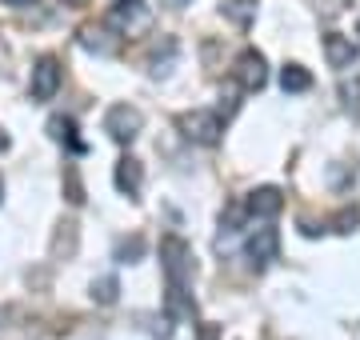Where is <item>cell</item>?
Returning a JSON list of instances; mask_svg holds the SVG:
<instances>
[{
	"instance_id": "1",
	"label": "cell",
	"mask_w": 360,
	"mask_h": 340,
	"mask_svg": "<svg viewBox=\"0 0 360 340\" xmlns=\"http://www.w3.org/2000/svg\"><path fill=\"white\" fill-rule=\"evenodd\" d=\"M160 268H165V280H168V313L193 316L196 304H193V296H188V285H193V276H196V261H193L188 240L165 236V240H160Z\"/></svg>"
},
{
	"instance_id": "2",
	"label": "cell",
	"mask_w": 360,
	"mask_h": 340,
	"mask_svg": "<svg viewBox=\"0 0 360 340\" xmlns=\"http://www.w3.org/2000/svg\"><path fill=\"white\" fill-rule=\"evenodd\" d=\"M176 129H180V136H184V140L212 148V144L220 140L224 124H220V112H205V108H196V112H180V117H176Z\"/></svg>"
},
{
	"instance_id": "3",
	"label": "cell",
	"mask_w": 360,
	"mask_h": 340,
	"mask_svg": "<svg viewBox=\"0 0 360 340\" xmlns=\"http://www.w3.org/2000/svg\"><path fill=\"white\" fill-rule=\"evenodd\" d=\"M232 80H236L240 92H260L269 84V65H264V56H260L257 48H245V53L232 60Z\"/></svg>"
},
{
	"instance_id": "4",
	"label": "cell",
	"mask_w": 360,
	"mask_h": 340,
	"mask_svg": "<svg viewBox=\"0 0 360 340\" xmlns=\"http://www.w3.org/2000/svg\"><path fill=\"white\" fill-rule=\"evenodd\" d=\"M141 129H144L141 108H132V105H112L108 112H104V132H108L116 144H132L136 136H141Z\"/></svg>"
},
{
	"instance_id": "5",
	"label": "cell",
	"mask_w": 360,
	"mask_h": 340,
	"mask_svg": "<svg viewBox=\"0 0 360 340\" xmlns=\"http://www.w3.org/2000/svg\"><path fill=\"white\" fill-rule=\"evenodd\" d=\"M60 60L56 56H40L37 65H32V80H28V92H32V100H52L56 92H60Z\"/></svg>"
},
{
	"instance_id": "6",
	"label": "cell",
	"mask_w": 360,
	"mask_h": 340,
	"mask_svg": "<svg viewBox=\"0 0 360 340\" xmlns=\"http://www.w3.org/2000/svg\"><path fill=\"white\" fill-rule=\"evenodd\" d=\"M245 252H248V264H252V268H269L272 261H276V252H281V233H276V228H269V224H264V228H257V233L248 236V244H245Z\"/></svg>"
},
{
	"instance_id": "7",
	"label": "cell",
	"mask_w": 360,
	"mask_h": 340,
	"mask_svg": "<svg viewBox=\"0 0 360 340\" xmlns=\"http://www.w3.org/2000/svg\"><path fill=\"white\" fill-rule=\"evenodd\" d=\"M356 40L345 37V32H324V60H328V68H336V72H345V68L356 65Z\"/></svg>"
},
{
	"instance_id": "8",
	"label": "cell",
	"mask_w": 360,
	"mask_h": 340,
	"mask_svg": "<svg viewBox=\"0 0 360 340\" xmlns=\"http://www.w3.org/2000/svg\"><path fill=\"white\" fill-rule=\"evenodd\" d=\"M248 216H257V221H272V216H281L284 209V192L281 188H272V184H264V188H252L245 200Z\"/></svg>"
},
{
	"instance_id": "9",
	"label": "cell",
	"mask_w": 360,
	"mask_h": 340,
	"mask_svg": "<svg viewBox=\"0 0 360 340\" xmlns=\"http://www.w3.org/2000/svg\"><path fill=\"white\" fill-rule=\"evenodd\" d=\"M141 184H144V164L136 157L116 160V188L129 200H141Z\"/></svg>"
},
{
	"instance_id": "10",
	"label": "cell",
	"mask_w": 360,
	"mask_h": 340,
	"mask_svg": "<svg viewBox=\"0 0 360 340\" xmlns=\"http://www.w3.org/2000/svg\"><path fill=\"white\" fill-rule=\"evenodd\" d=\"M148 20V8L141 0H116V8L108 13V28H120V32H132Z\"/></svg>"
},
{
	"instance_id": "11",
	"label": "cell",
	"mask_w": 360,
	"mask_h": 340,
	"mask_svg": "<svg viewBox=\"0 0 360 340\" xmlns=\"http://www.w3.org/2000/svg\"><path fill=\"white\" fill-rule=\"evenodd\" d=\"M49 136L56 144H68L72 152H80V148H84V144L77 140V120H72V117H52L49 120Z\"/></svg>"
},
{
	"instance_id": "12",
	"label": "cell",
	"mask_w": 360,
	"mask_h": 340,
	"mask_svg": "<svg viewBox=\"0 0 360 340\" xmlns=\"http://www.w3.org/2000/svg\"><path fill=\"white\" fill-rule=\"evenodd\" d=\"M281 89H284V92H309V89H312V72H309L304 65H284Z\"/></svg>"
},
{
	"instance_id": "13",
	"label": "cell",
	"mask_w": 360,
	"mask_h": 340,
	"mask_svg": "<svg viewBox=\"0 0 360 340\" xmlns=\"http://www.w3.org/2000/svg\"><path fill=\"white\" fill-rule=\"evenodd\" d=\"M340 105H345V112L360 124V77L340 80Z\"/></svg>"
},
{
	"instance_id": "14",
	"label": "cell",
	"mask_w": 360,
	"mask_h": 340,
	"mask_svg": "<svg viewBox=\"0 0 360 340\" xmlns=\"http://www.w3.org/2000/svg\"><path fill=\"white\" fill-rule=\"evenodd\" d=\"M104 37H108L104 28H80V44H84V48H92V53L108 56L116 48V40H104Z\"/></svg>"
},
{
	"instance_id": "15",
	"label": "cell",
	"mask_w": 360,
	"mask_h": 340,
	"mask_svg": "<svg viewBox=\"0 0 360 340\" xmlns=\"http://www.w3.org/2000/svg\"><path fill=\"white\" fill-rule=\"evenodd\" d=\"M116 296H120V285H116V276H101V280H92V301L116 304Z\"/></svg>"
},
{
	"instance_id": "16",
	"label": "cell",
	"mask_w": 360,
	"mask_h": 340,
	"mask_svg": "<svg viewBox=\"0 0 360 340\" xmlns=\"http://www.w3.org/2000/svg\"><path fill=\"white\" fill-rule=\"evenodd\" d=\"M224 13H229L240 28H248V20L257 16V0H229V4H224Z\"/></svg>"
},
{
	"instance_id": "17",
	"label": "cell",
	"mask_w": 360,
	"mask_h": 340,
	"mask_svg": "<svg viewBox=\"0 0 360 340\" xmlns=\"http://www.w3.org/2000/svg\"><path fill=\"white\" fill-rule=\"evenodd\" d=\"M144 256V240L141 236H132V240H120V244H116V261L120 264H136Z\"/></svg>"
},
{
	"instance_id": "18",
	"label": "cell",
	"mask_w": 360,
	"mask_h": 340,
	"mask_svg": "<svg viewBox=\"0 0 360 340\" xmlns=\"http://www.w3.org/2000/svg\"><path fill=\"white\" fill-rule=\"evenodd\" d=\"M65 233L56 236V252L65 249V256H72V249H77V224H60Z\"/></svg>"
},
{
	"instance_id": "19",
	"label": "cell",
	"mask_w": 360,
	"mask_h": 340,
	"mask_svg": "<svg viewBox=\"0 0 360 340\" xmlns=\"http://www.w3.org/2000/svg\"><path fill=\"white\" fill-rule=\"evenodd\" d=\"M356 224H360V212L356 209H345L340 216H336V233H352Z\"/></svg>"
},
{
	"instance_id": "20",
	"label": "cell",
	"mask_w": 360,
	"mask_h": 340,
	"mask_svg": "<svg viewBox=\"0 0 360 340\" xmlns=\"http://www.w3.org/2000/svg\"><path fill=\"white\" fill-rule=\"evenodd\" d=\"M200 340H220V325L205 320V325H200Z\"/></svg>"
},
{
	"instance_id": "21",
	"label": "cell",
	"mask_w": 360,
	"mask_h": 340,
	"mask_svg": "<svg viewBox=\"0 0 360 340\" xmlns=\"http://www.w3.org/2000/svg\"><path fill=\"white\" fill-rule=\"evenodd\" d=\"M4 4H13V8H28V4H37V0H4Z\"/></svg>"
},
{
	"instance_id": "22",
	"label": "cell",
	"mask_w": 360,
	"mask_h": 340,
	"mask_svg": "<svg viewBox=\"0 0 360 340\" xmlns=\"http://www.w3.org/2000/svg\"><path fill=\"white\" fill-rule=\"evenodd\" d=\"M168 4H172V8H184V4H193V0H168Z\"/></svg>"
},
{
	"instance_id": "23",
	"label": "cell",
	"mask_w": 360,
	"mask_h": 340,
	"mask_svg": "<svg viewBox=\"0 0 360 340\" xmlns=\"http://www.w3.org/2000/svg\"><path fill=\"white\" fill-rule=\"evenodd\" d=\"M4 148H8V136H4V132H0V152H4Z\"/></svg>"
},
{
	"instance_id": "24",
	"label": "cell",
	"mask_w": 360,
	"mask_h": 340,
	"mask_svg": "<svg viewBox=\"0 0 360 340\" xmlns=\"http://www.w3.org/2000/svg\"><path fill=\"white\" fill-rule=\"evenodd\" d=\"M0 197H4V184H0Z\"/></svg>"
},
{
	"instance_id": "25",
	"label": "cell",
	"mask_w": 360,
	"mask_h": 340,
	"mask_svg": "<svg viewBox=\"0 0 360 340\" xmlns=\"http://www.w3.org/2000/svg\"><path fill=\"white\" fill-rule=\"evenodd\" d=\"M72 4H84V0H72Z\"/></svg>"
}]
</instances>
